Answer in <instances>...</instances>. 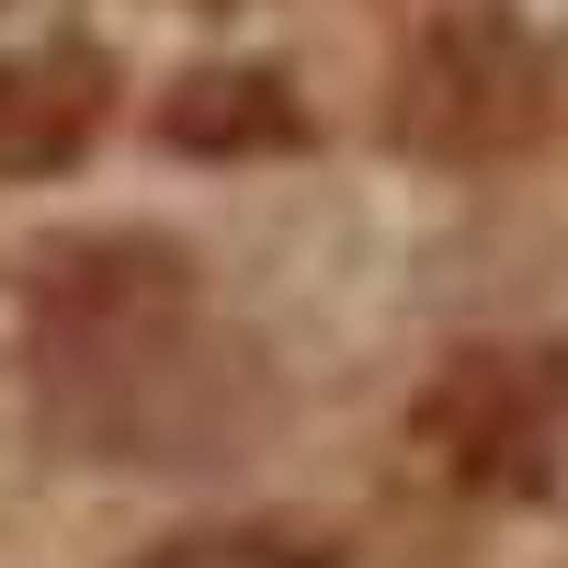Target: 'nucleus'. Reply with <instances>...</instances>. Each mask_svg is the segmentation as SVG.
<instances>
[{
  "mask_svg": "<svg viewBox=\"0 0 568 568\" xmlns=\"http://www.w3.org/2000/svg\"><path fill=\"white\" fill-rule=\"evenodd\" d=\"M34 375L58 433L103 455H160L182 444L171 398L205 375L194 353V262L149 227H91V240L45 251L34 273Z\"/></svg>",
  "mask_w": 568,
  "mask_h": 568,
  "instance_id": "1",
  "label": "nucleus"
},
{
  "mask_svg": "<svg viewBox=\"0 0 568 568\" xmlns=\"http://www.w3.org/2000/svg\"><path fill=\"white\" fill-rule=\"evenodd\" d=\"M546 91H557V45L511 0H455L398 58V149L444 171L524 160L546 136Z\"/></svg>",
  "mask_w": 568,
  "mask_h": 568,
  "instance_id": "2",
  "label": "nucleus"
},
{
  "mask_svg": "<svg viewBox=\"0 0 568 568\" xmlns=\"http://www.w3.org/2000/svg\"><path fill=\"white\" fill-rule=\"evenodd\" d=\"M557 444H568V353L466 342L433 387H420V455H433L455 489L524 500V489L557 478Z\"/></svg>",
  "mask_w": 568,
  "mask_h": 568,
  "instance_id": "3",
  "label": "nucleus"
},
{
  "mask_svg": "<svg viewBox=\"0 0 568 568\" xmlns=\"http://www.w3.org/2000/svg\"><path fill=\"white\" fill-rule=\"evenodd\" d=\"M114 114V69L91 45H23L0 58V182H58Z\"/></svg>",
  "mask_w": 568,
  "mask_h": 568,
  "instance_id": "4",
  "label": "nucleus"
},
{
  "mask_svg": "<svg viewBox=\"0 0 568 568\" xmlns=\"http://www.w3.org/2000/svg\"><path fill=\"white\" fill-rule=\"evenodd\" d=\"M160 125H171V149L227 160V149H284V136H296V103H284V80H262V69H216L194 91H171Z\"/></svg>",
  "mask_w": 568,
  "mask_h": 568,
  "instance_id": "5",
  "label": "nucleus"
}]
</instances>
